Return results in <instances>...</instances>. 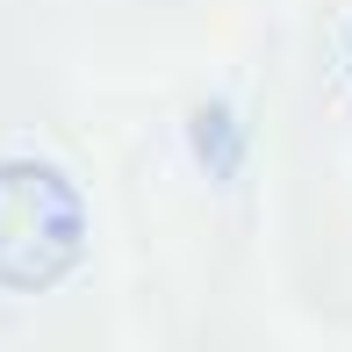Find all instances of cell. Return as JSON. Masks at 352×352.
<instances>
[{
    "label": "cell",
    "mask_w": 352,
    "mask_h": 352,
    "mask_svg": "<svg viewBox=\"0 0 352 352\" xmlns=\"http://www.w3.org/2000/svg\"><path fill=\"white\" fill-rule=\"evenodd\" d=\"M87 252V201L43 158H0V287H58Z\"/></svg>",
    "instance_id": "obj_1"
}]
</instances>
